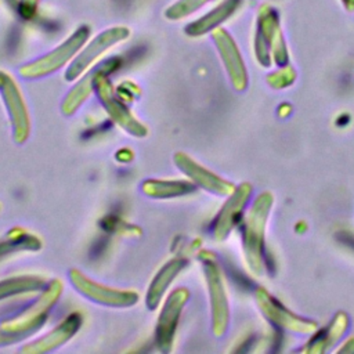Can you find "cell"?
Returning a JSON list of instances; mask_svg holds the SVG:
<instances>
[{"instance_id":"1","label":"cell","mask_w":354,"mask_h":354,"mask_svg":"<svg viewBox=\"0 0 354 354\" xmlns=\"http://www.w3.org/2000/svg\"><path fill=\"white\" fill-rule=\"evenodd\" d=\"M61 293L62 282L59 279H53L41 293V296L36 300V303H33L29 308H26V311H24L18 317L4 321L0 326V330H3L8 336L10 342L15 339H24L26 335L32 333L43 325L48 310L57 303Z\"/></svg>"},{"instance_id":"2","label":"cell","mask_w":354,"mask_h":354,"mask_svg":"<svg viewBox=\"0 0 354 354\" xmlns=\"http://www.w3.org/2000/svg\"><path fill=\"white\" fill-rule=\"evenodd\" d=\"M88 35L90 29L86 25L77 28L62 44L55 47L53 51L21 66L19 75L25 79H37L58 71L76 57L83 44L87 41Z\"/></svg>"},{"instance_id":"3","label":"cell","mask_w":354,"mask_h":354,"mask_svg":"<svg viewBox=\"0 0 354 354\" xmlns=\"http://www.w3.org/2000/svg\"><path fill=\"white\" fill-rule=\"evenodd\" d=\"M111 72L112 71H104L97 76L94 86L97 97L100 98L102 106L106 109L109 118L124 131L134 137H145L148 134V129L138 119H136L127 106L116 97L113 86L108 79Z\"/></svg>"},{"instance_id":"4","label":"cell","mask_w":354,"mask_h":354,"mask_svg":"<svg viewBox=\"0 0 354 354\" xmlns=\"http://www.w3.org/2000/svg\"><path fill=\"white\" fill-rule=\"evenodd\" d=\"M69 281L80 295L102 306L130 307L134 306L140 299V295L134 290H123L105 286L100 282L90 279L83 272L75 268L69 271Z\"/></svg>"},{"instance_id":"5","label":"cell","mask_w":354,"mask_h":354,"mask_svg":"<svg viewBox=\"0 0 354 354\" xmlns=\"http://www.w3.org/2000/svg\"><path fill=\"white\" fill-rule=\"evenodd\" d=\"M130 35V29L126 26H112L109 29L98 33L84 48H82L76 57L72 59L69 66L65 71V79L72 82L77 79L91 64L102 55V53L108 51L111 47L118 44L119 41L127 39Z\"/></svg>"},{"instance_id":"6","label":"cell","mask_w":354,"mask_h":354,"mask_svg":"<svg viewBox=\"0 0 354 354\" xmlns=\"http://www.w3.org/2000/svg\"><path fill=\"white\" fill-rule=\"evenodd\" d=\"M0 93L11 119L12 138L17 144H24L30 133L29 112L18 84L4 71H0Z\"/></svg>"},{"instance_id":"7","label":"cell","mask_w":354,"mask_h":354,"mask_svg":"<svg viewBox=\"0 0 354 354\" xmlns=\"http://www.w3.org/2000/svg\"><path fill=\"white\" fill-rule=\"evenodd\" d=\"M188 289L177 288L167 296L160 310L155 328V342L158 348L163 353H169L173 347L178 318L181 315L183 307L188 301Z\"/></svg>"},{"instance_id":"8","label":"cell","mask_w":354,"mask_h":354,"mask_svg":"<svg viewBox=\"0 0 354 354\" xmlns=\"http://www.w3.org/2000/svg\"><path fill=\"white\" fill-rule=\"evenodd\" d=\"M271 205V196L268 194H261L250 214L246 220L245 228V250L248 261L253 270L260 268V259H261V249H263V228L268 214V209Z\"/></svg>"},{"instance_id":"9","label":"cell","mask_w":354,"mask_h":354,"mask_svg":"<svg viewBox=\"0 0 354 354\" xmlns=\"http://www.w3.org/2000/svg\"><path fill=\"white\" fill-rule=\"evenodd\" d=\"M205 272L209 285L210 304H212V326L216 336L224 335L228 325V301L221 279L220 270L216 263L206 261Z\"/></svg>"},{"instance_id":"10","label":"cell","mask_w":354,"mask_h":354,"mask_svg":"<svg viewBox=\"0 0 354 354\" xmlns=\"http://www.w3.org/2000/svg\"><path fill=\"white\" fill-rule=\"evenodd\" d=\"M212 36L218 48L220 57L225 65L232 86L236 90H245L248 84V75L235 41L228 35V32L221 28H216Z\"/></svg>"},{"instance_id":"11","label":"cell","mask_w":354,"mask_h":354,"mask_svg":"<svg viewBox=\"0 0 354 354\" xmlns=\"http://www.w3.org/2000/svg\"><path fill=\"white\" fill-rule=\"evenodd\" d=\"M174 163L177 167L188 176L196 185L202 187L203 189L217 194V195H230L235 187L234 184L225 181L224 178L216 176L214 173L209 171L199 163H196L192 158H189L184 152H177L174 155Z\"/></svg>"},{"instance_id":"12","label":"cell","mask_w":354,"mask_h":354,"mask_svg":"<svg viewBox=\"0 0 354 354\" xmlns=\"http://www.w3.org/2000/svg\"><path fill=\"white\" fill-rule=\"evenodd\" d=\"M82 325V317L77 313L68 315L61 324H58L53 330L43 335L41 337L25 344L22 347V353L28 354H41L51 351L62 344H65L69 339H72Z\"/></svg>"},{"instance_id":"13","label":"cell","mask_w":354,"mask_h":354,"mask_svg":"<svg viewBox=\"0 0 354 354\" xmlns=\"http://www.w3.org/2000/svg\"><path fill=\"white\" fill-rule=\"evenodd\" d=\"M119 64L118 58H111L105 62H102L101 65L95 66L94 69H91L87 75H84L76 84L75 87L66 94L62 105H61V111L64 115L71 116L73 115L77 108L91 95V93L94 91V86H95V79L97 76L104 72V71H115L116 66Z\"/></svg>"},{"instance_id":"14","label":"cell","mask_w":354,"mask_h":354,"mask_svg":"<svg viewBox=\"0 0 354 354\" xmlns=\"http://www.w3.org/2000/svg\"><path fill=\"white\" fill-rule=\"evenodd\" d=\"M250 192H252V188L248 184H242L231 192L230 199L225 202V205L223 206V209L220 210L216 218L214 236L217 239H224L230 234L231 228L235 227L242 213V209L245 207L250 196Z\"/></svg>"},{"instance_id":"15","label":"cell","mask_w":354,"mask_h":354,"mask_svg":"<svg viewBox=\"0 0 354 354\" xmlns=\"http://www.w3.org/2000/svg\"><path fill=\"white\" fill-rule=\"evenodd\" d=\"M187 261L184 259L176 257L169 260L153 277V279L149 283L147 297H145V304L149 310H155L162 297L165 296L169 285L173 282V279L177 277V274L185 267Z\"/></svg>"},{"instance_id":"16","label":"cell","mask_w":354,"mask_h":354,"mask_svg":"<svg viewBox=\"0 0 354 354\" xmlns=\"http://www.w3.org/2000/svg\"><path fill=\"white\" fill-rule=\"evenodd\" d=\"M239 4H241V0H224L221 4H218L216 8H213L203 17L188 24L184 28L185 35L196 37V36H202L210 30H214L220 24H223L225 19H228L235 12V10L239 7Z\"/></svg>"},{"instance_id":"17","label":"cell","mask_w":354,"mask_h":354,"mask_svg":"<svg viewBox=\"0 0 354 354\" xmlns=\"http://www.w3.org/2000/svg\"><path fill=\"white\" fill-rule=\"evenodd\" d=\"M195 189L192 183L184 180H145L141 184V191L156 199H167L187 195Z\"/></svg>"},{"instance_id":"18","label":"cell","mask_w":354,"mask_h":354,"mask_svg":"<svg viewBox=\"0 0 354 354\" xmlns=\"http://www.w3.org/2000/svg\"><path fill=\"white\" fill-rule=\"evenodd\" d=\"M46 279L39 275H19L0 281V301L14 295L36 292L41 289Z\"/></svg>"},{"instance_id":"19","label":"cell","mask_w":354,"mask_h":354,"mask_svg":"<svg viewBox=\"0 0 354 354\" xmlns=\"http://www.w3.org/2000/svg\"><path fill=\"white\" fill-rule=\"evenodd\" d=\"M41 248V241L19 228L11 231L7 239L0 242V257L15 250H37Z\"/></svg>"},{"instance_id":"20","label":"cell","mask_w":354,"mask_h":354,"mask_svg":"<svg viewBox=\"0 0 354 354\" xmlns=\"http://www.w3.org/2000/svg\"><path fill=\"white\" fill-rule=\"evenodd\" d=\"M260 295V293H259ZM263 295V299H264V308L263 310L264 313H271V314H275L277 317V321L278 324L289 328V329H299L301 332H307L308 329H314V325H310L304 321H300L299 318L293 317L292 314H289L285 308H279L277 306V303L272 300V297H270L267 293H261Z\"/></svg>"},{"instance_id":"21","label":"cell","mask_w":354,"mask_h":354,"mask_svg":"<svg viewBox=\"0 0 354 354\" xmlns=\"http://www.w3.org/2000/svg\"><path fill=\"white\" fill-rule=\"evenodd\" d=\"M207 1L209 0H178L166 8L165 17L170 21H177V19L185 18L189 14L199 10Z\"/></svg>"},{"instance_id":"22","label":"cell","mask_w":354,"mask_h":354,"mask_svg":"<svg viewBox=\"0 0 354 354\" xmlns=\"http://www.w3.org/2000/svg\"><path fill=\"white\" fill-rule=\"evenodd\" d=\"M39 0H19L18 11L24 18H32L36 14Z\"/></svg>"}]
</instances>
